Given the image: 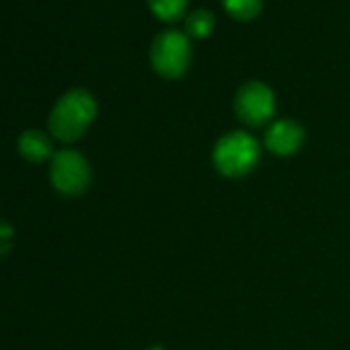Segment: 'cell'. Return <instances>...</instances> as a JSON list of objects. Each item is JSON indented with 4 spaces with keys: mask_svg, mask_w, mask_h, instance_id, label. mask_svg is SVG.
<instances>
[{
    "mask_svg": "<svg viewBox=\"0 0 350 350\" xmlns=\"http://www.w3.org/2000/svg\"><path fill=\"white\" fill-rule=\"evenodd\" d=\"M148 7L161 21H178L186 13L188 0H148Z\"/></svg>",
    "mask_w": 350,
    "mask_h": 350,
    "instance_id": "cell-8",
    "label": "cell"
},
{
    "mask_svg": "<svg viewBox=\"0 0 350 350\" xmlns=\"http://www.w3.org/2000/svg\"><path fill=\"white\" fill-rule=\"evenodd\" d=\"M260 159V148L254 136L245 132H229L225 134L213 152V161L219 173L227 178H241L256 167Z\"/></svg>",
    "mask_w": 350,
    "mask_h": 350,
    "instance_id": "cell-2",
    "label": "cell"
},
{
    "mask_svg": "<svg viewBox=\"0 0 350 350\" xmlns=\"http://www.w3.org/2000/svg\"><path fill=\"white\" fill-rule=\"evenodd\" d=\"M303 144V128L293 120H278L266 132V146L280 157H288Z\"/></svg>",
    "mask_w": 350,
    "mask_h": 350,
    "instance_id": "cell-6",
    "label": "cell"
},
{
    "mask_svg": "<svg viewBox=\"0 0 350 350\" xmlns=\"http://www.w3.org/2000/svg\"><path fill=\"white\" fill-rule=\"evenodd\" d=\"M223 7L231 17L239 21H250L260 15L262 0H223Z\"/></svg>",
    "mask_w": 350,
    "mask_h": 350,
    "instance_id": "cell-9",
    "label": "cell"
},
{
    "mask_svg": "<svg viewBox=\"0 0 350 350\" xmlns=\"http://www.w3.org/2000/svg\"><path fill=\"white\" fill-rule=\"evenodd\" d=\"M50 180L54 188L64 196H79L89 188L91 169L87 159L70 148L58 150L52 157Z\"/></svg>",
    "mask_w": 350,
    "mask_h": 350,
    "instance_id": "cell-4",
    "label": "cell"
},
{
    "mask_svg": "<svg viewBox=\"0 0 350 350\" xmlns=\"http://www.w3.org/2000/svg\"><path fill=\"white\" fill-rule=\"evenodd\" d=\"M235 111H237L239 120L250 126L266 124L274 113L272 89L258 81L245 83L235 95Z\"/></svg>",
    "mask_w": 350,
    "mask_h": 350,
    "instance_id": "cell-5",
    "label": "cell"
},
{
    "mask_svg": "<svg viewBox=\"0 0 350 350\" xmlns=\"http://www.w3.org/2000/svg\"><path fill=\"white\" fill-rule=\"evenodd\" d=\"M95 113L97 103L93 95L85 89H70L54 103L48 118V126L58 140L75 142L87 132Z\"/></svg>",
    "mask_w": 350,
    "mask_h": 350,
    "instance_id": "cell-1",
    "label": "cell"
},
{
    "mask_svg": "<svg viewBox=\"0 0 350 350\" xmlns=\"http://www.w3.org/2000/svg\"><path fill=\"white\" fill-rule=\"evenodd\" d=\"M190 56V40L182 31H161L150 44V64L165 79H180L188 70Z\"/></svg>",
    "mask_w": 350,
    "mask_h": 350,
    "instance_id": "cell-3",
    "label": "cell"
},
{
    "mask_svg": "<svg viewBox=\"0 0 350 350\" xmlns=\"http://www.w3.org/2000/svg\"><path fill=\"white\" fill-rule=\"evenodd\" d=\"M13 245V229L5 223H0V254L9 252Z\"/></svg>",
    "mask_w": 350,
    "mask_h": 350,
    "instance_id": "cell-11",
    "label": "cell"
},
{
    "mask_svg": "<svg viewBox=\"0 0 350 350\" xmlns=\"http://www.w3.org/2000/svg\"><path fill=\"white\" fill-rule=\"evenodd\" d=\"M215 27V15L208 9H198L186 19V31L194 38H206Z\"/></svg>",
    "mask_w": 350,
    "mask_h": 350,
    "instance_id": "cell-10",
    "label": "cell"
},
{
    "mask_svg": "<svg viewBox=\"0 0 350 350\" xmlns=\"http://www.w3.org/2000/svg\"><path fill=\"white\" fill-rule=\"evenodd\" d=\"M19 152L29 163H44L54 157L50 138L40 130H25L19 136Z\"/></svg>",
    "mask_w": 350,
    "mask_h": 350,
    "instance_id": "cell-7",
    "label": "cell"
}]
</instances>
